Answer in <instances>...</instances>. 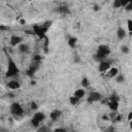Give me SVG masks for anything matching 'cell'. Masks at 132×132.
Masks as SVG:
<instances>
[{
	"mask_svg": "<svg viewBox=\"0 0 132 132\" xmlns=\"http://www.w3.org/2000/svg\"><path fill=\"white\" fill-rule=\"evenodd\" d=\"M127 4V2H124V1H121V0H116L113 2V6L116 8H119V7H122V6H125Z\"/></svg>",
	"mask_w": 132,
	"mask_h": 132,
	"instance_id": "obj_16",
	"label": "cell"
},
{
	"mask_svg": "<svg viewBox=\"0 0 132 132\" xmlns=\"http://www.w3.org/2000/svg\"><path fill=\"white\" fill-rule=\"evenodd\" d=\"M60 116H61V111L58 110V109H55V110H53V111L50 113V118H51L53 121L58 120V119L60 118Z\"/></svg>",
	"mask_w": 132,
	"mask_h": 132,
	"instance_id": "obj_11",
	"label": "cell"
},
{
	"mask_svg": "<svg viewBox=\"0 0 132 132\" xmlns=\"http://www.w3.org/2000/svg\"><path fill=\"white\" fill-rule=\"evenodd\" d=\"M18 73H19L18 66L15 65V63L11 59H9V61H8V68H7V71H6V76L7 77H12V76L16 75Z\"/></svg>",
	"mask_w": 132,
	"mask_h": 132,
	"instance_id": "obj_2",
	"label": "cell"
},
{
	"mask_svg": "<svg viewBox=\"0 0 132 132\" xmlns=\"http://www.w3.org/2000/svg\"><path fill=\"white\" fill-rule=\"evenodd\" d=\"M101 100V95L99 92H96V91H93L90 93L89 97H88V102H95V101H99Z\"/></svg>",
	"mask_w": 132,
	"mask_h": 132,
	"instance_id": "obj_5",
	"label": "cell"
},
{
	"mask_svg": "<svg viewBox=\"0 0 132 132\" xmlns=\"http://www.w3.org/2000/svg\"><path fill=\"white\" fill-rule=\"evenodd\" d=\"M94 10H96V11L99 10V6H98V5H95V6H94Z\"/></svg>",
	"mask_w": 132,
	"mask_h": 132,
	"instance_id": "obj_32",
	"label": "cell"
},
{
	"mask_svg": "<svg viewBox=\"0 0 132 132\" xmlns=\"http://www.w3.org/2000/svg\"><path fill=\"white\" fill-rule=\"evenodd\" d=\"M7 87H8V89H10V90H18V89L20 88V82H19L18 80L12 79V80H10V81L7 82Z\"/></svg>",
	"mask_w": 132,
	"mask_h": 132,
	"instance_id": "obj_9",
	"label": "cell"
},
{
	"mask_svg": "<svg viewBox=\"0 0 132 132\" xmlns=\"http://www.w3.org/2000/svg\"><path fill=\"white\" fill-rule=\"evenodd\" d=\"M117 75H118V68L110 67L108 69V76L109 77H113V76H117Z\"/></svg>",
	"mask_w": 132,
	"mask_h": 132,
	"instance_id": "obj_15",
	"label": "cell"
},
{
	"mask_svg": "<svg viewBox=\"0 0 132 132\" xmlns=\"http://www.w3.org/2000/svg\"><path fill=\"white\" fill-rule=\"evenodd\" d=\"M22 43V38L20 36H16V35H13L11 36L10 38V44L12 46H16V45H20Z\"/></svg>",
	"mask_w": 132,
	"mask_h": 132,
	"instance_id": "obj_8",
	"label": "cell"
},
{
	"mask_svg": "<svg viewBox=\"0 0 132 132\" xmlns=\"http://www.w3.org/2000/svg\"><path fill=\"white\" fill-rule=\"evenodd\" d=\"M10 112L14 117H19V116H22L24 113V109L19 103H12L10 105Z\"/></svg>",
	"mask_w": 132,
	"mask_h": 132,
	"instance_id": "obj_3",
	"label": "cell"
},
{
	"mask_svg": "<svg viewBox=\"0 0 132 132\" xmlns=\"http://www.w3.org/2000/svg\"><path fill=\"white\" fill-rule=\"evenodd\" d=\"M54 132H65V130L63 128H57V129H55Z\"/></svg>",
	"mask_w": 132,
	"mask_h": 132,
	"instance_id": "obj_27",
	"label": "cell"
},
{
	"mask_svg": "<svg viewBox=\"0 0 132 132\" xmlns=\"http://www.w3.org/2000/svg\"><path fill=\"white\" fill-rule=\"evenodd\" d=\"M85 94H86V91H85L84 89H78V90H76V91L74 92V95H73V96L77 97L78 99H81V98L85 96Z\"/></svg>",
	"mask_w": 132,
	"mask_h": 132,
	"instance_id": "obj_13",
	"label": "cell"
},
{
	"mask_svg": "<svg viewBox=\"0 0 132 132\" xmlns=\"http://www.w3.org/2000/svg\"><path fill=\"white\" fill-rule=\"evenodd\" d=\"M107 132H114V129H113L112 127H109L108 130H107Z\"/></svg>",
	"mask_w": 132,
	"mask_h": 132,
	"instance_id": "obj_29",
	"label": "cell"
},
{
	"mask_svg": "<svg viewBox=\"0 0 132 132\" xmlns=\"http://www.w3.org/2000/svg\"><path fill=\"white\" fill-rule=\"evenodd\" d=\"M122 52L125 53V54H127V53L129 52V48H128L126 45H124V46H122Z\"/></svg>",
	"mask_w": 132,
	"mask_h": 132,
	"instance_id": "obj_25",
	"label": "cell"
},
{
	"mask_svg": "<svg viewBox=\"0 0 132 132\" xmlns=\"http://www.w3.org/2000/svg\"><path fill=\"white\" fill-rule=\"evenodd\" d=\"M107 104H108V107H109L111 110H117L118 107H119V103H118V101H109V100H108Z\"/></svg>",
	"mask_w": 132,
	"mask_h": 132,
	"instance_id": "obj_14",
	"label": "cell"
},
{
	"mask_svg": "<svg viewBox=\"0 0 132 132\" xmlns=\"http://www.w3.org/2000/svg\"><path fill=\"white\" fill-rule=\"evenodd\" d=\"M109 68H110V62H108L106 60H103L100 62V64H99V71L100 72H105Z\"/></svg>",
	"mask_w": 132,
	"mask_h": 132,
	"instance_id": "obj_7",
	"label": "cell"
},
{
	"mask_svg": "<svg viewBox=\"0 0 132 132\" xmlns=\"http://www.w3.org/2000/svg\"><path fill=\"white\" fill-rule=\"evenodd\" d=\"M58 11L61 12V13H63V14H68L70 12L69 8H67V7H59L58 8Z\"/></svg>",
	"mask_w": 132,
	"mask_h": 132,
	"instance_id": "obj_17",
	"label": "cell"
},
{
	"mask_svg": "<svg viewBox=\"0 0 132 132\" xmlns=\"http://www.w3.org/2000/svg\"><path fill=\"white\" fill-rule=\"evenodd\" d=\"M65 132H66V131H65Z\"/></svg>",
	"mask_w": 132,
	"mask_h": 132,
	"instance_id": "obj_34",
	"label": "cell"
},
{
	"mask_svg": "<svg viewBox=\"0 0 132 132\" xmlns=\"http://www.w3.org/2000/svg\"><path fill=\"white\" fill-rule=\"evenodd\" d=\"M20 23H21V24H22V25H24V24H25V23H26V21H25V20H24V19H21V20H20Z\"/></svg>",
	"mask_w": 132,
	"mask_h": 132,
	"instance_id": "obj_31",
	"label": "cell"
},
{
	"mask_svg": "<svg viewBox=\"0 0 132 132\" xmlns=\"http://www.w3.org/2000/svg\"><path fill=\"white\" fill-rule=\"evenodd\" d=\"M19 51L23 54H28L30 52V48H29V45L26 44V43H21L19 45Z\"/></svg>",
	"mask_w": 132,
	"mask_h": 132,
	"instance_id": "obj_10",
	"label": "cell"
},
{
	"mask_svg": "<svg viewBox=\"0 0 132 132\" xmlns=\"http://www.w3.org/2000/svg\"><path fill=\"white\" fill-rule=\"evenodd\" d=\"M131 119H132V112H129V113H128V121L130 122Z\"/></svg>",
	"mask_w": 132,
	"mask_h": 132,
	"instance_id": "obj_28",
	"label": "cell"
},
{
	"mask_svg": "<svg viewBox=\"0 0 132 132\" xmlns=\"http://www.w3.org/2000/svg\"><path fill=\"white\" fill-rule=\"evenodd\" d=\"M110 53V50H109V47L107 46V45H104V44H102V45H99V47H98V51H97V55H96V58L98 59V60H101V61H103L106 57H107V55Z\"/></svg>",
	"mask_w": 132,
	"mask_h": 132,
	"instance_id": "obj_1",
	"label": "cell"
},
{
	"mask_svg": "<svg viewBox=\"0 0 132 132\" xmlns=\"http://www.w3.org/2000/svg\"><path fill=\"white\" fill-rule=\"evenodd\" d=\"M8 28L7 27H5V26H0V30H7Z\"/></svg>",
	"mask_w": 132,
	"mask_h": 132,
	"instance_id": "obj_30",
	"label": "cell"
},
{
	"mask_svg": "<svg viewBox=\"0 0 132 132\" xmlns=\"http://www.w3.org/2000/svg\"><path fill=\"white\" fill-rule=\"evenodd\" d=\"M81 85H82V87H85V88H88V87L90 86L89 79H88V78H86V77H84V78H82V80H81Z\"/></svg>",
	"mask_w": 132,
	"mask_h": 132,
	"instance_id": "obj_22",
	"label": "cell"
},
{
	"mask_svg": "<svg viewBox=\"0 0 132 132\" xmlns=\"http://www.w3.org/2000/svg\"><path fill=\"white\" fill-rule=\"evenodd\" d=\"M102 119H103L104 121H106V120H108L109 118H108V117H106V116H104V117H102Z\"/></svg>",
	"mask_w": 132,
	"mask_h": 132,
	"instance_id": "obj_33",
	"label": "cell"
},
{
	"mask_svg": "<svg viewBox=\"0 0 132 132\" xmlns=\"http://www.w3.org/2000/svg\"><path fill=\"white\" fill-rule=\"evenodd\" d=\"M117 36H118V38L121 39V40L124 39L125 36H126V31H125L123 28H119L118 31H117Z\"/></svg>",
	"mask_w": 132,
	"mask_h": 132,
	"instance_id": "obj_12",
	"label": "cell"
},
{
	"mask_svg": "<svg viewBox=\"0 0 132 132\" xmlns=\"http://www.w3.org/2000/svg\"><path fill=\"white\" fill-rule=\"evenodd\" d=\"M47 29H45L43 26H34V32L40 37V38H43L44 37V33L46 32Z\"/></svg>",
	"mask_w": 132,
	"mask_h": 132,
	"instance_id": "obj_6",
	"label": "cell"
},
{
	"mask_svg": "<svg viewBox=\"0 0 132 132\" xmlns=\"http://www.w3.org/2000/svg\"><path fill=\"white\" fill-rule=\"evenodd\" d=\"M40 61H41V57H40L39 55H35V56L33 57V62H35L36 64H39Z\"/></svg>",
	"mask_w": 132,
	"mask_h": 132,
	"instance_id": "obj_23",
	"label": "cell"
},
{
	"mask_svg": "<svg viewBox=\"0 0 132 132\" xmlns=\"http://www.w3.org/2000/svg\"><path fill=\"white\" fill-rule=\"evenodd\" d=\"M37 132H50V128L47 126H39Z\"/></svg>",
	"mask_w": 132,
	"mask_h": 132,
	"instance_id": "obj_19",
	"label": "cell"
},
{
	"mask_svg": "<svg viewBox=\"0 0 132 132\" xmlns=\"http://www.w3.org/2000/svg\"><path fill=\"white\" fill-rule=\"evenodd\" d=\"M127 24H128V30H129V32H131L132 31V21L131 20H128Z\"/></svg>",
	"mask_w": 132,
	"mask_h": 132,
	"instance_id": "obj_24",
	"label": "cell"
},
{
	"mask_svg": "<svg viewBox=\"0 0 132 132\" xmlns=\"http://www.w3.org/2000/svg\"><path fill=\"white\" fill-rule=\"evenodd\" d=\"M44 114L42 113V112H36L34 116H33V118H32V121H31V123H32V125L34 126V127H39L40 126V123L44 120Z\"/></svg>",
	"mask_w": 132,
	"mask_h": 132,
	"instance_id": "obj_4",
	"label": "cell"
},
{
	"mask_svg": "<svg viewBox=\"0 0 132 132\" xmlns=\"http://www.w3.org/2000/svg\"><path fill=\"white\" fill-rule=\"evenodd\" d=\"M30 106H31V109H37V104L35 102H32Z\"/></svg>",
	"mask_w": 132,
	"mask_h": 132,
	"instance_id": "obj_26",
	"label": "cell"
},
{
	"mask_svg": "<svg viewBox=\"0 0 132 132\" xmlns=\"http://www.w3.org/2000/svg\"><path fill=\"white\" fill-rule=\"evenodd\" d=\"M116 80H117V82H124L125 81V77H124V75H121V74H118L117 76H116Z\"/></svg>",
	"mask_w": 132,
	"mask_h": 132,
	"instance_id": "obj_21",
	"label": "cell"
},
{
	"mask_svg": "<svg viewBox=\"0 0 132 132\" xmlns=\"http://www.w3.org/2000/svg\"><path fill=\"white\" fill-rule=\"evenodd\" d=\"M75 43H76V38H75V37H70L69 40H68V44H69V46L74 47V46H75Z\"/></svg>",
	"mask_w": 132,
	"mask_h": 132,
	"instance_id": "obj_18",
	"label": "cell"
},
{
	"mask_svg": "<svg viewBox=\"0 0 132 132\" xmlns=\"http://www.w3.org/2000/svg\"><path fill=\"white\" fill-rule=\"evenodd\" d=\"M69 100H70V103H71L72 105H75V104H77V102L79 101V99H78L77 97H75V96H71Z\"/></svg>",
	"mask_w": 132,
	"mask_h": 132,
	"instance_id": "obj_20",
	"label": "cell"
}]
</instances>
